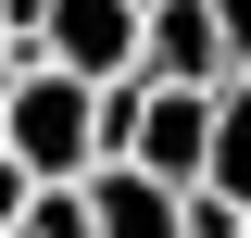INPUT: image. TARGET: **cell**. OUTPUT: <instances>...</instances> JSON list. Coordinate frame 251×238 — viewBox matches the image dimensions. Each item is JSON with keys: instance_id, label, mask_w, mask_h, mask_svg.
Instances as JSON below:
<instances>
[{"instance_id": "cell-1", "label": "cell", "mask_w": 251, "mask_h": 238, "mask_svg": "<svg viewBox=\"0 0 251 238\" xmlns=\"http://www.w3.org/2000/svg\"><path fill=\"white\" fill-rule=\"evenodd\" d=\"M0 150L25 163V188H88L100 176V88L25 63V88L0 100Z\"/></svg>"}, {"instance_id": "cell-2", "label": "cell", "mask_w": 251, "mask_h": 238, "mask_svg": "<svg viewBox=\"0 0 251 238\" xmlns=\"http://www.w3.org/2000/svg\"><path fill=\"white\" fill-rule=\"evenodd\" d=\"M38 63L75 88H126L138 75V0H50L38 13Z\"/></svg>"}, {"instance_id": "cell-3", "label": "cell", "mask_w": 251, "mask_h": 238, "mask_svg": "<svg viewBox=\"0 0 251 238\" xmlns=\"http://www.w3.org/2000/svg\"><path fill=\"white\" fill-rule=\"evenodd\" d=\"M138 88H226V38H214V0H138Z\"/></svg>"}, {"instance_id": "cell-4", "label": "cell", "mask_w": 251, "mask_h": 238, "mask_svg": "<svg viewBox=\"0 0 251 238\" xmlns=\"http://www.w3.org/2000/svg\"><path fill=\"white\" fill-rule=\"evenodd\" d=\"M201 150H214V100H201V88H151V100H138L126 176H151V188H201Z\"/></svg>"}, {"instance_id": "cell-5", "label": "cell", "mask_w": 251, "mask_h": 238, "mask_svg": "<svg viewBox=\"0 0 251 238\" xmlns=\"http://www.w3.org/2000/svg\"><path fill=\"white\" fill-rule=\"evenodd\" d=\"M75 201H88V238H176V188L126 176V163H100Z\"/></svg>"}, {"instance_id": "cell-6", "label": "cell", "mask_w": 251, "mask_h": 238, "mask_svg": "<svg viewBox=\"0 0 251 238\" xmlns=\"http://www.w3.org/2000/svg\"><path fill=\"white\" fill-rule=\"evenodd\" d=\"M201 188L251 213V88H214V150H201Z\"/></svg>"}, {"instance_id": "cell-7", "label": "cell", "mask_w": 251, "mask_h": 238, "mask_svg": "<svg viewBox=\"0 0 251 238\" xmlns=\"http://www.w3.org/2000/svg\"><path fill=\"white\" fill-rule=\"evenodd\" d=\"M13 238H88V201H75V188H38V201H25V226H13Z\"/></svg>"}, {"instance_id": "cell-8", "label": "cell", "mask_w": 251, "mask_h": 238, "mask_svg": "<svg viewBox=\"0 0 251 238\" xmlns=\"http://www.w3.org/2000/svg\"><path fill=\"white\" fill-rule=\"evenodd\" d=\"M138 100H151L138 75H126V88H100V163H126V138H138Z\"/></svg>"}, {"instance_id": "cell-9", "label": "cell", "mask_w": 251, "mask_h": 238, "mask_svg": "<svg viewBox=\"0 0 251 238\" xmlns=\"http://www.w3.org/2000/svg\"><path fill=\"white\" fill-rule=\"evenodd\" d=\"M214 38H226V88H251V0H214Z\"/></svg>"}, {"instance_id": "cell-10", "label": "cell", "mask_w": 251, "mask_h": 238, "mask_svg": "<svg viewBox=\"0 0 251 238\" xmlns=\"http://www.w3.org/2000/svg\"><path fill=\"white\" fill-rule=\"evenodd\" d=\"M25 201H38V188H25V163H13V150H0V238L25 226Z\"/></svg>"}, {"instance_id": "cell-11", "label": "cell", "mask_w": 251, "mask_h": 238, "mask_svg": "<svg viewBox=\"0 0 251 238\" xmlns=\"http://www.w3.org/2000/svg\"><path fill=\"white\" fill-rule=\"evenodd\" d=\"M239 238H251V226H239Z\"/></svg>"}]
</instances>
